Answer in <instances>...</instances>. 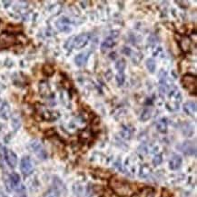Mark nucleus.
I'll use <instances>...</instances> for the list:
<instances>
[{"instance_id":"obj_1","label":"nucleus","mask_w":197,"mask_h":197,"mask_svg":"<svg viewBox=\"0 0 197 197\" xmlns=\"http://www.w3.org/2000/svg\"><path fill=\"white\" fill-rule=\"evenodd\" d=\"M111 189L115 194L121 197H131L135 192V187L125 180L112 178L109 182Z\"/></svg>"},{"instance_id":"obj_2","label":"nucleus","mask_w":197,"mask_h":197,"mask_svg":"<svg viewBox=\"0 0 197 197\" xmlns=\"http://www.w3.org/2000/svg\"><path fill=\"white\" fill-rule=\"evenodd\" d=\"M182 85L183 88H185L189 93L196 94L197 79L195 75H191V74L184 75L182 78Z\"/></svg>"},{"instance_id":"obj_3","label":"nucleus","mask_w":197,"mask_h":197,"mask_svg":"<svg viewBox=\"0 0 197 197\" xmlns=\"http://www.w3.org/2000/svg\"><path fill=\"white\" fill-rule=\"evenodd\" d=\"M17 43V38L15 34L3 32L0 35V49L8 48Z\"/></svg>"},{"instance_id":"obj_4","label":"nucleus","mask_w":197,"mask_h":197,"mask_svg":"<svg viewBox=\"0 0 197 197\" xmlns=\"http://www.w3.org/2000/svg\"><path fill=\"white\" fill-rule=\"evenodd\" d=\"M30 148L40 159H42V160L46 159L47 154H46L45 150L44 149V147L42 146V144L40 143V142H38L37 140L32 141L30 143Z\"/></svg>"},{"instance_id":"obj_5","label":"nucleus","mask_w":197,"mask_h":197,"mask_svg":"<svg viewBox=\"0 0 197 197\" xmlns=\"http://www.w3.org/2000/svg\"><path fill=\"white\" fill-rule=\"evenodd\" d=\"M20 169H21V172L23 173V174H25V175H28L33 172L34 165L32 163V160L28 156H25L22 158Z\"/></svg>"},{"instance_id":"obj_6","label":"nucleus","mask_w":197,"mask_h":197,"mask_svg":"<svg viewBox=\"0 0 197 197\" xmlns=\"http://www.w3.org/2000/svg\"><path fill=\"white\" fill-rule=\"evenodd\" d=\"M90 39V35L87 34H81L78 36L74 38V47L76 49L83 48L85 46Z\"/></svg>"},{"instance_id":"obj_7","label":"nucleus","mask_w":197,"mask_h":197,"mask_svg":"<svg viewBox=\"0 0 197 197\" xmlns=\"http://www.w3.org/2000/svg\"><path fill=\"white\" fill-rule=\"evenodd\" d=\"M191 45H192V41L188 36L185 35L179 36V46L183 52L188 53L191 50Z\"/></svg>"},{"instance_id":"obj_8","label":"nucleus","mask_w":197,"mask_h":197,"mask_svg":"<svg viewBox=\"0 0 197 197\" xmlns=\"http://www.w3.org/2000/svg\"><path fill=\"white\" fill-rule=\"evenodd\" d=\"M40 115L45 120H47V121H54V120H56V119H57L59 117L58 113L50 111V110L44 108V107H41Z\"/></svg>"},{"instance_id":"obj_9","label":"nucleus","mask_w":197,"mask_h":197,"mask_svg":"<svg viewBox=\"0 0 197 197\" xmlns=\"http://www.w3.org/2000/svg\"><path fill=\"white\" fill-rule=\"evenodd\" d=\"M5 159L8 163V165L11 167L14 168L17 166V157L16 155V154L11 151V150H7L6 151V155H5Z\"/></svg>"},{"instance_id":"obj_10","label":"nucleus","mask_w":197,"mask_h":197,"mask_svg":"<svg viewBox=\"0 0 197 197\" xmlns=\"http://www.w3.org/2000/svg\"><path fill=\"white\" fill-rule=\"evenodd\" d=\"M180 149L182 152H183L186 155H195L196 149H195V145L192 144V142H185L183 143L181 146Z\"/></svg>"},{"instance_id":"obj_11","label":"nucleus","mask_w":197,"mask_h":197,"mask_svg":"<svg viewBox=\"0 0 197 197\" xmlns=\"http://www.w3.org/2000/svg\"><path fill=\"white\" fill-rule=\"evenodd\" d=\"M182 165V157L178 155H174L169 162V167L172 170H177Z\"/></svg>"},{"instance_id":"obj_12","label":"nucleus","mask_w":197,"mask_h":197,"mask_svg":"<svg viewBox=\"0 0 197 197\" xmlns=\"http://www.w3.org/2000/svg\"><path fill=\"white\" fill-rule=\"evenodd\" d=\"M89 57V52H83L76 56L75 58V62L77 66H83L87 62V59Z\"/></svg>"},{"instance_id":"obj_13","label":"nucleus","mask_w":197,"mask_h":197,"mask_svg":"<svg viewBox=\"0 0 197 197\" xmlns=\"http://www.w3.org/2000/svg\"><path fill=\"white\" fill-rule=\"evenodd\" d=\"M57 26L58 29L62 32H68L70 31V26H69V20L66 17L61 18L59 21H57Z\"/></svg>"},{"instance_id":"obj_14","label":"nucleus","mask_w":197,"mask_h":197,"mask_svg":"<svg viewBox=\"0 0 197 197\" xmlns=\"http://www.w3.org/2000/svg\"><path fill=\"white\" fill-rule=\"evenodd\" d=\"M183 110L188 115H194L196 113V104L195 102H187L183 106Z\"/></svg>"},{"instance_id":"obj_15","label":"nucleus","mask_w":197,"mask_h":197,"mask_svg":"<svg viewBox=\"0 0 197 197\" xmlns=\"http://www.w3.org/2000/svg\"><path fill=\"white\" fill-rule=\"evenodd\" d=\"M115 43L114 39L111 38V37H108V38H106V39L102 43V45H101V50H102L103 52H105V51L107 50V49L113 47V46L115 45Z\"/></svg>"},{"instance_id":"obj_16","label":"nucleus","mask_w":197,"mask_h":197,"mask_svg":"<svg viewBox=\"0 0 197 197\" xmlns=\"http://www.w3.org/2000/svg\"><path fill=\"white\" fill-rule=\"evenodd\" d=\"M0 115H1L3 118L8 119L10 115V107L8 106V104L4 103L0 108Z\"/></svg>"},{"instance_id":"obj_17","label":"nucleus","mask_w":197,"mask_h":197,"mask_svg":"<svg viewBox=\"0 0 197 197\" xmlns=\"http://www.w3.org/2000/svg\"><path fill=\"white\" fill-rule=\"evenodd\" d=\"M156 129L161 133L166 132V130H167V122H166V120L165 119H160L159 121H157Z\"/></svg>"},{"instance_id":"obj_18","label":"nucleus","mask_w":197,"mask_h":197,"mask_svg":"<svg viewBox=\"0 0 197 197\" xmlns=\"http://www.w3.org/2000/svg\"><path fill=\"white\" fill-rule=\"evenodd\" d=\"M145 65H146V67H147V69H148V71L150 73H154L155 72V70L156 68V63H155V61L153 58L147 59L146 62H145Z\"/></svg>"},{"instance_id":"obj_19","label":"nucleus","mask_w":197,"mask_h":197,"mask_svg":"<svg viewBox=\"0 0 197 197\" xmlns=\"http://www.w3.org/2000/svg\"><path fill=\"white\" fill-rule=\"evenodd\" d=\"M151 173V169L149 168V166L147 165H143L141 167V170H140V174H139V176L140 177H143V178H145L147 177Z\"/></svg>"},{"instance_id":"obj_20","label":"nucleus","mask_w":197,"mask_h":197,"mask_svg":"<svg viewBox=\"0 0 197 197\" xmlns=\"http://www.w3.org/2000/svg\"><path fill=\"white\" fill-rule=\"evenodd\" d=\"M43 72L46 76H51L55 73V69L50 65H45L43 67Z\"/></svg>"},{"instance_id":"obj_21","label":"nucleus","mask_w":197,"mask_h":197,"mask_svg":"<svg viewBox=\"0 0 197 197\" xmlns=\"http://www.w3.org/2000/svg\"><path fill=\"white\" fill-rule=\"evenodd\" d=\"M17 192L15 194V197H26V189L25 187L20 184L17 189H16Z\"/></svg>"},{"instance_id":"obj_22","label":"nucleus","mask_w":197,"mask_h":197,"mask_svg":"<svg viewBox=\"0 0 197 197\" xmlns=\"http://www.w3.org/2000/svg\"><path fill=\"white\" fill-rule=\"evenodd\" d=\"M125 66H126V63L125 59H120L115 64V67L119 71V73H123L124 70L125 69Z\"/></svg>"},{"instance_id":"obj_23","label":"nucleus","mask_w":197,"mask_h":197,"mask_svg":"<svg viewBox=\"0 0 197 197\" xmlns=\"http://www.w3.org/2000/svg\"><path fill=\"white\" fill-rule=\"evenodd\" d=\"M44 197H59V194H58L57 190L53 188V189L48 190V191L45 193Z\"/></svg>"},{"instance_id":"obj_24","label":"nucleus","mask_w":197,"mask_h":197,"mask_svg":"<svg viewBox=\"0 0 197 197\" xmlns=\"http://www.w3.org/2000/svg\"><path fill=\"white\" fill-rule=\"evenodd\" d=\"M150 117H151V111L149 109H144L142 112V115H141V120L142 121H147Z\"/></svg>"},{"instance_id":"obj_25","label":"nucleus","mask_w":197,"mask_h":197,"mask_svg":"<svg viewBox=\"0 0 197 197\" xmlns=\"http://www.w3.org/2000/svg\"><path fill=\"white\" fill-rule=\"evenodd\" d=\"M115 80H116L118 85H123V84L125 83V75L123 73H118L115 76Z\"/></svg>"},{"instance_id":"obj_26","label":"nucleus","mask_w":197,"mask_h":197,"mask_svg":"<svg viewBox=\"0 0 197 197\" xmlns=\"http://www.w3.org/2000/svg\"><path fill=\"white\" fill-rule=\"evenodd\" d=\"M74 38L75 37H71V38H69L67 41H66V45H65V46H66V49H72L73 47H74Z\"/></svg>"},{"instance_id":"obj_27","label":"nucleus","mask_w":197,"mask_h":197,"mask_svg":"<svg viewBox=\"0 0 197 197\" xmlns=\"http://www.w3.org/2000/svg\"><path fill=\"white\" fill-rule=\"evenodd\" d=\"M163 161V158H162V155H157L155 156V158L153 159V164L155 165H159Z\"/></svg>"},{"instance_id":"obj_28","label":"nucleus","mask_w":197,"mask_h":197,"mask_svg":"<svg viewBox=\"0 0 197 197\" xmlns=\"http://www.w3.org/2000/svg\"><path fill=\"white\" fill-rule=\"evenodd\" d=\"M122 135L124 138H129L130 137V131L126 128H125L123 131H122Z\"/></svg>"},{"instance_id":"obj_29","label":"nucleus","mask_w":197,"mask_h":197,"mask_svg":"<svg viewBox=\"0 0 197 197\" xmlns=\"http://www.w3.org/2000/svg\"><path fill=\"white\" fill-rule=\"evenodd\" d=\"M162 197H169V195L166 193V192H165V193H163V196Z\"/></svg>"},{"instance_id":"obj_30","label":"nucleus","mask_w":197,"mask_h":197,"mask_svg":"<svg viewBox=\"0 0 197 197\" xmlns=\"http://www.w3.org/2000/svg\"><path fill=\"white\" fill-rule=\"evenodd\" d=\"M0 197H5L4 194H3V192L1 190H0Z\"/></svg>"},{"instance_id":"obj_31","label":"nucleus","mask_w":197,"mask_h":197,"mask_svg":"<svg viewBox=\"0 0 197 197\" xmlns=\"http://www.w3.org/2000/svg\"><path fill=\"white\" fill-rule=\"evenodd\" d=\"M5 197H6V196H5Z\"/></svg>"}]
</instances>
